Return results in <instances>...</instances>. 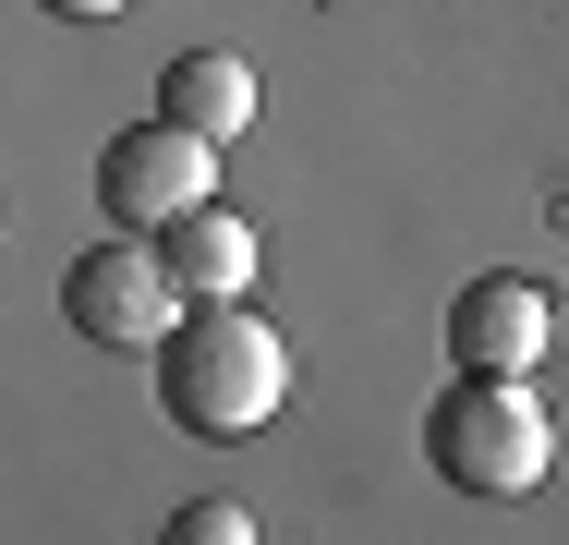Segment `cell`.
I'll use <instances>...</instances> for the list:
<instances>
[{
	"mask_svg": "<svg viewBox=\"0 0 569 545\" xmlns=\"http://www.w3.org/2000/svg\"><path fill=\"white\" fill-rule=\"evenodd\" d=\"M170 545H267V534H254L230 497H182V509H170Z\"/></svg>",
	"mask_w": 569,
	"mask_h": 545,
	"instance_id": "8",
	"label": "cell"
},
{
	"mask_svg": "<svg viewBox=\"0 0 569 545\" xmlns=\"http://www.w3.org/2000/svg\"><path fill=\"white\" fill-rule=\"evenodd\" d=\"M158 545H170V534H158Z\"/></svg>",
	"mask_w": 569,
	"mask_h": 545,
	"instance_id": "10",
	"label": "cell"
},
{
	"mask_svg": "<svg viewBox=\"0 0 569 545\" xmlns=\"http://www.w3.org/2000/svg\"><path fill=\"white\" fill-rule=\"evenodd\" d=\"M158 255H170V279H182V304H242L254 291V267H267V242L242 230L230 207H194L158 230Z\"/></svg>",
	"mask_w": 569,
	"mask_h": 545,
	"instance_id": "6",
	"label": "cell"
},
{
	"mask_svg": "<svg viewBox=\"0 0 569 545\" xmlns=\"http://www.w3.org/2000/svg\"><path fill=\"white\" fill-rule=\"evenodd\" d=\"M37 12H61V24H110V12H133V0H37Z\"/></svg>",
	"mask_w": 569,
	"mask_h": 545,
	"instance_id": "9",
	"label": "cell"
},
{
	"mask_svg": "<svg viewBox=\"0 0 569 545\" xmlns=\"http://www.w3.org/2000/svg\"><path fill=\"white\" fill-rule=\"evenodd\" d=\"M158 109H170L182 133H207V146H230V133H242V121L267 109V86H254V73H242L230 49H182V61L158 73Z\"/></svg>",
	"mask_w": 569,
	"mask_h": 545,
	"instance_id": "7",
	"label": "cell"
},
{
	"mask_svg": "<svg viewBox=\"0 0 569 545\" xmlns=\"http://www.w3.org/2000/svg\"><path fill=\"white\" fill-rule=\"evenodd\" d=\"M98 207H110V230H170V218L219 207V146L207 133H182L170 109H146V121H121L110 146H98Z\"/></svg>",
	"mask_w": 569,
	"mask_h": 545,
	"instance_id": "3",
	"label": "cell"
},
{
	"mask_svg": "<svg viewBox=\"0 0 569 545\" xmlns=\"http://www.w3.org/2000/svg\"><path fill=\"white\" fill-rule=\"evenodd\" d=\"M546 339H558V304H546L521 267H485V279L449 304V364L460 376H533Z\"/></svg>",
	"mask_w": 569,
	"mask_h": 545,
	"instance_id": "5",
	"label": "cell"
},
{
	"mask_svg": "<svg viewBox=\"0 0 569 545\" xmlns=\"http://www.w3.org/2000/svg\"><path fill=\"white\" fill-rule=\"evenodd\" d=\"M158 400L182 436H254L291 400V339L254 316V304H194V316L158 339Z\"/></svg>",
	"mask_w": 569,
	"mask_h": 545,
	"instance_id": "1",
	"label": "cell"
},
{
	"mask_svg": "<svg viewBox=\"0 0 569 545\" xmlns=\"http://www.w3.org/2000/svg\"><path fill=\"white\" fill-rule=\"evenodd\" d=\"M61 316L86 327L98 351H158L194 304H182V279H170V255H158L146 230H110V242H86V255L61 267Z\"/></svg>",
	"mask_w": 569,
	"mask_h": 545,
	"instance_id": "4",
	"label": "cell"
},
{
	"mask_svg": "<svg viewBox=\"0 0 569 545\" xmlns=\"http://www.w3.org/2000/svg\"><path fill=\"white\" fill-rule=\"evenodd\" d=\"M425 473L460 497H533L558 473V413L521 388V376H460L425 400Z\"/></svg>",
	"mask_w": 569,
	"mask_h": 545,
	"instance_id": "2",
	"label": "cell"
}]
</instances>
